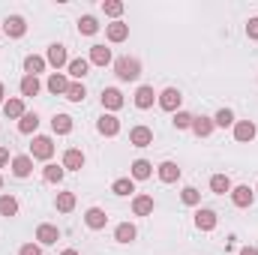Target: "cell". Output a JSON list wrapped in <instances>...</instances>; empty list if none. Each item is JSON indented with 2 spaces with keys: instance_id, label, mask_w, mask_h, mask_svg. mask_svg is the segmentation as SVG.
I'll return each mask as SVG.
<instances>
[{
  "instance_id": "cell-41",
  "label": "cell",
  "mask_w": 258,
  "mask_h": 255,
  "mask_svg": "<svg viewBox=\"0 0 258 255\" xmlns=\"http://www.w3.org/2000/svg\"><path fill=\"white\" fill-rule=\"evenodd\" d=\"M180 198H183V204H198L201 201V192L195 189V186H186V189L180 192Z\"/></svg>"
},
{
  "instance_id": "cell-4",
  "label": "cell",
  "mask_w": 258,
  "mask_h": 255,
  "mask_svg": "<svg viewBox=\"0 0 258 255\" xmlns=\"http://www.w3.org/2000/svg\"><path fill=\"white\" fill-rule=\"evenodd\" d=\"M3 30H6L12 39H18V36H24V33H27V24H24V18H21V15H9V18L3 21Z\"/></svg>"
},
{
  "instance_id": "cell-2",
  "label": "cell",
  "mask_w": 258,
  "mask_h": 255,
  "mask_svg": "<svg viewBox=\"0 0 258 255\" xmlns=\"http://www.w3.org/2000/svg\"><path fill=\"white\" fill-rule=\"evenodd\" d=\"M30 153H33V159H51L54 156V141L48 135H36L33 144H30Z\"/></svg>"
},
{
  "instance_id": "cell-19",
  "label": "cell",
  "mask_w": 258,
  "mask_h": 255,
  "mask_svg": "<svg viewBox=\"0 0 258 255\" xmlns=\"http://www.w3.org/2000/svg\"><path fill=\"white\" fill-rule=\"evenodd\" d=\"M90 63L108 66L111 63V48H105V45H93V48H90Z\"/></svg>"
},
{
  "instance_id": "cell-20",
  "label": "cell",
  "mask_w": 258,
  "mask_h": 255,
  "mask_svg": "<svg viewBox=\"0 0 258 255\" xmlns=\"http://www.w3.org/2000/svg\"><path fill=\"white\" fill-rule=\"evenodd\" d=\"M153 99H156L153 87H147V84H144V87H138V90H135V105H138V108H150V105H153Z\"/></svg>"
},
{
  "instance_id": "cell-7",
  "label": "cell",
  "mask_w": 258,
  "mask_h": 255,
  "mask_svg": "<svg viewBox=\"0 0 258 255\" xmlns=\"http://www.w3.org/2000/svg\"><path fill=\"white\" fill-rule=\"evenodd\" d=\"M63 168H69V171H81V168H84V153L75 150V147H69V150L63 153Z\"/></svg>"
},
{
  "instance_id": "cell-24",
  "label": "cell",
  "mask_w": 258,
  "mask_h": 255,
  "mask_svg": "<svg viewBox=\"0 0 258 255\" xmlns=\"http://www.w3.org/2000/svg\"><path fill=\"white\" fill-rule=\"evenodd\" d=\"M66 87H69V81H66V75H60V72H51L48 75V90L57 96V93H63L66 96Z\"/></svg>"
},
{
  "instance_id": "cell-25",
  "label": "cell",
  "mask_w": 258,
  "mask_h": 255,
  "mask_svg": "<svg viewBox=\"0 0 258 255\" xmlns=\"http://www.w3.org/2000/svg\"><path fill=\"white\" fill-rule=\"evenodd\" d=\"M39 87H42V84H39L36 75H24V78H21V96H36Z\"/></svg>"
},
{
  "instance_id": "cell-15",
  "label": "cell",
  "mask_w": 258,
  "mask_h": 255,
  "mask_svg": "<svg viewBox=\"0 0 258 255\" xmlns=\"http://www.w3.org/2000/svg\"><path fill=\"white\" fill-rule=\"evenodd\" d=\"M30 171H33V159L30 156H15L12 159V174L15 177H27Z\"/></svg>"
},
{
  "instance_id": "cell-1",
  "label": "cell",
  "mask_w": 258,
  "mask_h": 255,
  "mask_svg": "<svg viewBox=\"0 0 258 255\" xmlns=\"http://www.w3.org/2000/svg\"><path fill=\"white\" fill-rule=\"evenodd\" d=\"M114 72H117L120 81H135V78L141 75V63H138L135 57H117V60H114Z\"/></svg>"
},
{
  "instance_id": "cell-27",
  "label": "cell",
  "mask_w": 258,
  "mask_h": 255,
  "mask_svg": "<svg viewBox=\"0 0 258 255\" xmlns=\"http://www.w3.org/2000/svg\"><path fill=\"white\" fill-rule=\"evenodd\" d=\"M51 129H54L57 135L72 132V117H69V114H54V117H51Z\"/></svg>"
},
{
  "instance_id": "cell-23",
  "label": "cell",
  "mask_w": 258,
  "mask_h": 255,
  "mask_svg": "<svg viewBox=\"0 0 258 255\" xmlns=\"http://www.w3.org/2000/svg\"><path fill=\"white\" fill-rule=\"evenodd\" d=\"M150 174H153V165H150L147 159H135V162H132V177H135V180H147Z\"/></svg>"
},
{
  "instance_id": "cell-33",
  "label": "cell",
  "mask_w": 258,
  "mask_h": 255,
  "mask_svg": "<svg viewBox=\"0 0 258 255\" xmlns=\"http://www.w3.org/2000/svg\"><path fill=\"white\" fill-rule=\"evenodd\" d=\"M63 174H66L63 165H45V171H42V177H45L48 183H60V180H63Z\"/></svg>"
},
{
  "instance_id": "cell-46",
  "label": "cell",
  "mask_w": 258,
  "mask_h": 255,
  "mask_svg": "<svg viewBox=\"0 0 258 255\" xmlns=\"http://www.w3.org/2000/svg\"><path fill=\"white\" fill-rule=\"evenodd\" d=\"M3 96H6V90H3V84H0V105H3Z\"/></svg>"
},
{
  "instance_id": "cell-10",
  "label": "cell",
  "mask_w": 258,
  "mask_h": 255,
  "mask_svg": "<svg viewBox=\"0 0 258 255\" xmlns=\"http://www.w3.org/2000/svg\"><path fill=\"white\" fill-rule=\"evenodd\" d=\"M36 240H39L42 246H51V243L60 240V231H57L54 225H39V228H36Z\"/></svg>"
},
{
  "instance_id": "cell-49",
  "label": "cell",
  "mask_w": 258,
  "mask_h": 255,
  "mask_svg": "<svg viewBox=\"0 0 258 255\" xmlns=\"http://www.w3.org/2000/svg\"><path fill=\"white\" fill-rule=\"evenodd\" d=\"M255 192H258V189H255Z\"/></svg>"
},
{
  "instance_id": "cell-30",
  "label": "cell",
  "mask_w": 258,
  "mask_h": 255,
  "mask_svg": "<svg viewBox=\"0 0 258 255\" xmlns=\"http://www.w3.org/2000/svg\"><path fill=\"white\" fill-rule=\"evenodd\" d=\"M210 189L216 192V195H225V192H231V180L225 174H213L210 177Z\"/></svg>"
},
{
  "instance_id": "cell-9",
  "label": "cell",
  "mask_w": 258,
  "mask_h": 255,
  "mask_svg": "<svg viewBox=\"0 0 258 255\" xmlns=\"http://www.w3.org/2000/svg\"><path fill=\"white\" fill-rule=\"evenodd\" d=\"M195 225H198L201 231H213V228H216V213L207 210V207H201V210L195 213Z\"/></svg>"
},
{
  "instance_id": "cell-5",
  "label": "cell",
  "mask_w": 258,
  "mask_h": 255,
  "mask_svg": "<svg viewBox=\"0 0 258 255\" xmlns=\"http://www.w3.org/2000/svg\"><path fill=\"white\" fill-rule=\"evenodd\" d=\"M84 222H87V228H93V231H99V228H105V222H108V216H105V210H102V207H90V210L84 213Z\"/></svg>"
},
{
  "instance_id": "cell-38",
  "label": "cell",
  "mask_w": 258,
  "mask_h": 255,
  "mask_svg": "<svg viewBox=\"0 0 258 255\" xmlns=\"http://www.w3.org/2000/svg\"><path fill=\"white\" fill-rule=\"evenodd\" d=\"M72 207H75V195H72V192H60V195H57V210H60V213H69Z\"/></svg>"
},
{
  "instance_id": "cell-11",
  "label": "cell",
  "mask_w": 258,
  "mask_h": 255,
  "mask_svg": "<svg viewBox=\"0 0 258 255\" xmlns=\"http://www.w3.org/2000/svg\"><path fill=\"white\" fill-rule=\"evenodd\" d=\"M231 201H234V207H249L255 201V192L249 186H237V189H231Z\"/></svg>"
},
{
  "instance_id": "cell-29",
  "label": "cell",
  "mask_w": 258,
  "mask_h": 255,
  "mask_svg": "<svg viewBox=\"0 0 258 255\" xmlns=\"http://www.w3.org/2000/svg\"><path fill=\"white\" fill-rule=\"evenodd\" d=\"M36 126H39V117H36L33 111H24V117L18 120V129H21L24 135H30V132H36Z\"/></svg>"
},
{
  "instance_id": "cell-28",
  "label": "cell",
  "mask_w": 258,
  "mask_h": 255,
  "mask_svg": "<svg viewBox=\"0 0 258 255\" xmlns=\"http://www.w3.org/2000/svg\"><path fill=\"white\" fill-rule=\"evenodd\" d=\"M3 114L6 117H24V102L21 99H9V102H3Z\"/></svg>"
},
{
  "instance_id": "cell-47",
  "label": "cell",
  "mask_w": 258,
  "mask_h": 255,
  "mask_svg": "<svg viewBox=\"0 0 258 255\" xmlns=\"http://www.w3.org/2000/svg\"><path fill=\"white\" fill-rule=\"evenodd\" d=\"M60 255H78V252H75V249H66V252H60Z\"/></svg>"
},
{
  "instance_id": "cell-18",
  "label": "cell",
  "mask_w": 258,
  "mask_h": 255,
  "mask_svg": "<svg viewBox=\"0 0 258 255\" xmlns=\"http://www.w3.org/2000/svg\"><path fill=\"white\" fill-rule=\"evenodd\" d=\"M105 33H108V39H111V42H123V39L129 36V24L114 21V24H108V27H105Z\"/></svg>"
},
{
  "instance_id": "cell-43",
  "label": "cell",
  "mask_w": 258,
  "mask_h": 255,
  "mask_svg": "<svg viewBox=\"0 0 258 255\" xmlns=\"http://www.w3.org/2000/svg\"><path fill=\"white\" fill-rule=\"evenodd\" d=\"M18 255H42V249H39L36 243H24V246H21V252H18Z\"/></svg>"
},
{
  "instance_id": "cell-35",
  "label": "cell",
  "mask_w": 258,
  "mask_h": 255,
  "mask_svg": "<svg viewBox=\"0 0 258 255\" xmlns=\"http://www.w3.org/2000/svg\"><path fill=\"white\" fill-rule=\"evenodd\" d=\"M84 96H87L84 84H78V81H75V84H69V87H66V99H69V102H81Z\"/></svg>"
},
{
  "instance_id": "cell-16",
  "label": "cell",
  "mask_w": 258,
  "mask_h": 255,
  "mask_svg": "<svg viewBox=\"0 0 258 255\" xmlns=\"http://www.w3.org/2000/svg\"><path fill=\"white\" fill-rule=\"evenodd\" d=\"M213 126H216V123H213V117H192V126H189V129H192L198 138H207V135L213 132Z\"/></svg>"
},
{
  "instance_id": "cell-22",
  "label": "cell",
  "mask_w": 258,
  "mask_h": 255,
  "mask_svg": "<svg viewBox=\"0 0 258 255\" xmlns=\"http://www.w3.org/2000/svg\"><path fill=\"white\" fill-rule=\"evenodd\" d=\"M45 63H48L45 57H39V54H27V57H24V72H27V75H39V72L45 69Z\"/></svg>"
},
{
  "instance_id": "cell-26",
  "label": "cell",
  "mask_w": 258,
  "mask_h": 255,
  "mask_svg": "<svg viewBox=\"0 0 258 255\" xmlns=\"http://www.w3.org/2000/svg\"><path fill=\"white\" fill-rule=\"evenodd\" d=\"M87 69H90V60H84V57H75V60H69V75L72 78H84L87 75Z\"/></svg>"
},
{
  "instance_id": "cell-13",
  "label": "cell",
  "mask_w": 258,
  "mask_h": 255,
  "mask_svg": "<svg viewBox=\"0 0 258 255\" xmlns=\"http://www.w3.org/2000/svg\"><path fill=\"white\" fill-rule=\"evenodd\" d=\"M45 60L54 66V69H60V66H69V54H66L63 45H51V48H48V57H45Z\"/></svg>"
},
{
  "instance_id": "cell-31",
  "label": "cell",
  "mask_w": 258,
  "mask_h": 255,
  "mask_svg": "<svg viewBox=\"0 0 258 255\" xmlns=\"http://www.w3.org/2000/svg\"><path fill=\"white\" fill-rule=\"evenodd\" d=\"M18 213V201L12 195H0V216H15Z\"/></svg>"
},
{
  "instance_id": "cell-40",
  "label": "cell",
  "mask_w": 258,
  "mask_h": 255,
  "mask_svg": "<svg viewBox=\"0 0 258 255\" xmlns=\"http://www.w3.org/2000/svg\"><path fill=\"white\" fill-rule=\"evenodd\" d=\"M102 9H105V15L117 18V15L123 12V3H120V0H105V3H102Z\"/></svg>"
},
{
  "instance_id": "cell-45",
  "label": "cell",
  "mask_w": 258,
  "mask_h": 255,
  "mask_svg": "<svg viewBox=\"0 0 258 255\" xmlns=\"http://www.w3.org/2000/svg\"><path fill=\"white\" fill-rule=\"evenodd\" d=\"M240 255H258V249H255V246H243V249H240Z\"/></svg>"
},
{
  "instance_id": "cell-32",
  "label": "cell",
  "mask_w": 258,
  "mask_h": 255,
  "mask_svg": "<svg viewBox=\"0 0 258 255\" xmlns=\"http://www.w3.org/2000/svg\"><path fill=\"white\" fill-rule=\"evenodd\" d=\"M135 225H129V222H123V225H117V231H114V237L120 240V243H132L135 240Z\"/></svg>"
},
{
  "instance_id": "cell-44",
  "label": "cell",
  "mask_w": 258,
  "mask_h": 255,
  "mask_svg": "<svg viewBox=\"0 0 258 255\" xmlns=\"http://www.w3.org/2000/svg\"><path fill=\"white\" fill-rule=\"evenodd\" d=\"M6 162H9V150H6V147H0V168H3Z\"/></svg>"
},
{
  "instance_id": "cell-48",
  "label": "cell",
  "mask_w": 258,
  "mask_h": 255,
  "mask_svg": "<svg viewBox=\"0 0 258 255\" xmlns=\"http://www.w3.org/2000/svg\"><path fill=\"white\" fill-rule=\"evenodd\" d=\"M0 189H3V177H0Z\"/></svg>"
},
{
  "instance_id": "cell-6",
  "label": "cell",
  "mask_w": 258,
  "mask_h": 255,
  "mask_svg": "<svg viewBox=\"0 0 258 255\" xmlns=\"http://www.w3.org/2000/svg\"><path fill=\"white\" fill-rule=\"evenodd\" d=\"M129 144H135V147H147V144H153V129L135 126L132 132H129Z\"/></svg>"
},
{
  "instance_id": "cell-14",
  "label": "cell",
  "mask_w": 258,
  "mask_h": 255,
  "mask_svg": "<svg viewBox=\"0 0 258 255\" xmlns=\"http://www.w3.org/2000/svg\"><path fill=\"white\" fill-rule=\"evenodd\" d=\"M156 174H159L162 183H174V180L180 177V168H177V162H162V165L156 168Z\"/></svg>"
},
{
  "instance_id": "cell-37",
  "label": "cell",
  "mask_w": 258,
  "mask_h": 255,
  "mask_svg": "<svg viewBox=\"0 0 258 255\" xmlns=\"http://www.w3.org/2000/svg\"><path fill=\"white\" fill-rule=\"evenodd\" d=\"M213 123H216V126H231V123H234V111H231V108H219L216 117H213Z\"/></svg>"
},
{
  "instance_id": "cell-8",
  "label": "cell",
  "mask_w": 258,
  "mask_h": 255,
  "mask_svg": "<svg viewBox=\"0 0 258 255\" xmlns=\"http://www.w3.org/2000/svg\"><path fill=\"white\" fill-rule=\"evenodd\" d=\"M102 105L111 108V111H117V108L123 105V93H120L117 87H105V90H102Z\"/></svg>"
},
{
  "instance_id": "cell-12",
  "label": "cell",
  "mask_w": 258,
  "mask_h": 255,
  "mask_svg": "<svg viewBox=\"0 0 258 255\" xmlns=\"http://www.w3.org/2000/svg\"><path fill=\"white\" fill-rule=\"evenodd\" d=\"M96 129H99L102 135H108V138H111V135H117V132H120V120H117L114 114H102V117H99V123H96Z\"/></svg>"
},
{
  "instance_id": "cell-3",
  "label": "cell",
  "mask_w": 258,
  "mask_h": 255,
  "mask_svg": "<svg viewBox=\"0 0 258 255\" xmlns=\"http://www.w3.org/2000/svg\"><path fill=\"white\" fill-rule=\"evenodd\" d=\"M156 99H159V105H162L165 111H180V99H183V96H180V90L168 87V90H162Z\"/></svg>"
},
{
  "instance_id": "cell-17",
  "label": "cell",
  "mask_w": 258,
  "mask_h": 255,
  "mask_svg": "<svg viewBox=\"0 0 258 255\" xmlns=\"http://www.w3.org/2000/svg\"><path fill=\"white\" fill-rule=\"evenodd\" d=\"M234 138H237V141H252V138H255V123H252V120L234 123Z\"/></svg>"
},
{
  "instance_id": "cell-36",
  "label": "cell",
  "mask_w": 258,
  "mask_h": 255,
  "mask_svg": "<svg viewBox=\"0 0 258 255\" xmlns=\"http://www.w3.org/2000/svg\"><path fill=\"white\" fill-rule=\"evenodd\" d=\"M111 192H114V195H132V192H135V183H132L129 177H120V180H114Z\"/></svg>"
},
{
  "instance_id": "cell-42",
  "label": "cell",
  "mask_w": 258,
  "mask_h": 255,
  "mask_svg": "<svg viewBox=\"0 0 258 255\" xmlns=\"http://www.w3.org/2000/svg\"><path fill=\"white\" fill-rule=\"evenodd\" d=\"M246 36H249V39H258V18H249V24H246Z\"/></svg>"
},
{
  "instance_id": "cell-39",
  "label": "cell",
  "mask_w": 258,
  "mask_h": 255,
  "mask_svg": "<svg viewBox=\"0 0 258 255\" xmlns=\"http://www.w3.org/2000/svg\"><path fill=\"white\" fill-rule=\"evenodd\" d=\"M174 126L177 129H189L192 126V114H189V111H174Z\"/></svg>"
},
{
  "instance_id": "cell-21",
  "label": "cell",
  "mask_w": 258,
  "mask_h": 255,
  "mask_svg": "<svg viewBox=\"0 0 258 255\" xmlns=\"http://www.w3.org/2000/svg\"><path fill=\"white\" fill-rule=\"evenodd\" d=\"M132 210H135V216H147V213H153V198H150V195H135Z\"/></svg>"
},
{
  "instance_id": "cell-34",
  "label": "cell",
  "mask_w": 258,
  "mask_h": 255,
  "mask_svg": "<svg viewBox=\"0 0 258 255\" xmlns=\"http://www.w3.org/2000/svg\"><path fill=\"white\" fill-rule=\"evenodd\" d=\"M78 30H81L84 36H93V33L99 30V24H96V18H93V15H84V18L78 21Z\"/></svg>"
}]
</instances>
